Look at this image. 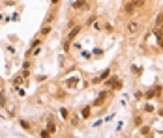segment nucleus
Returning <instances> with one entry per match:
<instances>
[{"mask_svg":"<svg viewBox=\"0 0 163 138\" xmlns=\"http://www.w3.org/2000/svg\"><path fill=\"white\" fill-rule=\"evenodd\" d=\"M139 32H141V24L135 23V21H131V23L128 24V34H129V35H135V34H139Z\"/></svg>","mask_w":163,"mask_h":138,"instance_id":"obj_1","label":"nucleus"},{"mask_svg":"<svg viewBox=\"0 0 163 138\" xmlns=\"http://www.w3.org/2000/svg\"><path fill=\"white\" fill-rule=\"evenodd\" d=\"M73 9H84L86 11V9H88V4H86L84 0H75L73 2Z\"/></svg>","mask_w":163,"mask_h":138,"instance_id":"obj_4","label":"nucleus"},{"mask_svg":"<svg viewBox=\"0 0 163 138\" xmlns=\"http://www.w3.org/2000/svg\"><path fill=\"white\" fill-rule=\"evenodd\" d=\"M60 114H62V117H64V120H68V110H66V108H62V110H60Z\"/></svg>","mask_w":163,"mask_h":138,"instance_id":"obj_19","label":"nucleus"},{"mask_svg":"<svg viewBox=\"0 0 163 138\" xmlns=\"http://www.w3.org/2000/svg\"><path fill=\"white\" fill-rule=\"evenodd\" d=\"M135 9H137V8H135V6H133L131 2H126V6H124V11L128 13V15H133V13H135Z\"/></svg>","mask_w":163,"mask_h":138,"instance_id":"obj_6","label":"nucleus"},{"mask_svg":"<svg viewBox=\"0 0 163 138\" xmlns=\"http://www.w3.org/2000/svg\"><path fill=\"white\" fill-rule=\"evenodd\" d=\"M21 127H23V129H26V131H30V123H28V121H21Z\"/></svg>","mask_w":163,"mask_h":138,"instance_id":"obj_14","label":"nucleus"},{"mask_svg":"<svg viewBox=\"0 0 163 138\" xmlns=\"http://www.w3.org/2000/svg\"><path fill=\"white\" fill-rule=\"evenodd\" d=\"M23 82V76H13V84H21Z\"/></svg>","mask_w":163,"mask_h":138,"instance_id":"obj_15","label":"nucleus"},{"mask_svg":"<svg viewBox=\"0 0 163 138\" xmlns=\"http://www.w3.org/2000/svg\"><path fill=\"white\" fill-rule=\"evenodd\" d=\"M154 95H156V90H148L146 91V99H152Z\"/></svg>","mask_w":163,"mask_h":138,"instance_id":"obj_13","label":"nucleus"},{"mask_svg":"<svg viewBox=\"0 0 163 138\" xmlns=\"http://www.w3.org/2000/svg\"><path fill=\"white\" fill-rule=\"evenodd\" d=\"M159 116H163V106H161V110H159Z\"/></svg>","mask_w":163,"mask_h":138,"instance_id":"obj_23","label":"nucleus"},{"mask_svg":"<svg viewBox=\"0 0 163 138\" xmlns=\"http://www.w3.org/2000/svg\"><path fill=\"white\" fill-rule=\"evenodd\" d=\"M39 43H41V39H39V38H36L34 39V41H32V45H30V49H28V52H30V50H32V49H36V47H38V45Z\"/></svg>","mask_w":163,"mask_h":138,"instance_id":"obj_11","label":"nucleus"},{"mask_svg":"<svg viewBox=\"0 0 163 138\" xmlns=\"http://www.w3.org/2000/svg\"><path fill=\"white\" fill-rule=\"evenodd\" d=\"M105 99H107V91H103V93H99V95H98V99L94 101V105H96V106H101V105L105 103Z\"/></svg>","mask_w":163,"mask_h":138,"instance_id":"obj_5","label":"nucleus"},{"mask_svg":"<svg viewBox=\"0 0 163 138\" xmlns=\"http://www.w3.org/2000/svg\"><path fill=\"white\" fill-rule=\"evenodd\" d=\"M161 21H163V11H161L159 15H157V19H156V26H157V24H159Z\"/></svg>","mask_w":163,"mask_h":138,"instance_id":"obj_17","label":"nucleus"},{"mask_svg":"<svg viewBox=\"0 0 163 138\" xmlns=\"http://www.w3.org/2000/svg\"><path fill=\"white\" fill-rule=\"evenodd\" d=\"M79 32H81V26H75V28H71V30H69V34H68V41H66V49L69 47V41H73L75 35H77Z\"/></svg>","mask_w":163,"mask_h":138,"instance_id":"obj_3","label":"nucleus"},{"mask_svg":"<svg viewBox=\"0 0 163 138\" xmlns=\"http://www.w3.org/2000/svg\"><path fill=\"white\" fill-rule=\"evenodd\" d=\"M144 110H146V112H152L154 108H152V105H146V106H144Z\"/></svg>","mask_w":163,"mask_h":138,"instance_id":"obj_21","label":"nucleus"},{"mask_svg":"<svg viewBox=\"0 0 163 138\" xmlns=\"http://www.w3.org/2000/svg\"><path fill=\"white\" fill-rule=\"evenodd\" d=\"M128 2H131L135 8H142V6H144V2H146V0H128Z\"/></svg>","mask_w":163,"mask_h":138,"instance_id":"obj_8","label":"nucleus"},{"mask_svg":"<svg viewBox=\"0 0 163 138\" xmlns=\"http://www.w3.org/2000/svg\"><path fill=\"white\" fill-rule=\"evenodd\" d=\"M51 32V26H45V28H41V35H47Z\"/></svg>","mask_w":163,"mask_h":138,"instance_id":"obj_16","label":"nucleus"},{"mask_svg":"<svg viewBox=\"0 0 163 138\" xmlns=\"http://www.w3.org/2000/svg\"><path fill=\"white\" fill-rule=\"evenodd\" d=\"M47 131L51 132V134H53V132L56 131V127H54V123H53V121H51V120H49V123H47Z\"/></svg>","mask_w":163,"mask_h":138,"instance_id":"obj_12","label":"nucleus"},{"mask_svg":"<svg viewBox=\"0 0 163 138\" xmlns=\"http://www.w3.org/2000/svg\"><path fill=\"white\" fill-rule=\"evenodd\" d=\"M81 116H83V117H90V116H92V110H90V106H84L83 112H81Z\"/></svg>","mask_w":163,"mask_h":138,"instance_id":"obj_7","label":"nucleus"},{"mask_svg":"<svg viewBox=\"0 0 163 138\" xmlns=\"http://www.w3.org/2000/svg\"><path fill=\"white\" fill-rule=\"evenodd\" d=\"M79 123V117H77V114H75L73 117H71V125H77Z\"/></svg>","mask_w":163,"mask_h":138,"instance_id":"obj_18","label":"nucleus"},{"mask_svg":"<svg viewBox=\"0 0 163 138\" xmlns=\"http://www.w3.org/2000/svg\"><path fill=\"white\" fill-rule=\"evenodd\" d=\"M58 2H60V0H51V4H53V6H56Z\"/></svg>","mask_w":163,"mask_h":138,"instance_id":"obj_22","label":"nucleus"},{"mask_svg":"<svg viewBox=\"0 0 163 138\" xmlns=\"http://www.w3.org/2000/svg\"><path fill=\"white\" fill-rule=\"evenodd\" d=\"M105 86H111L113 90H118V88H122V80L116 79V76H113V79H109V80L105 82Z\"/></svg>","mask_w":163,"mask_h":138,"instance_id":"obj_2","label":"nucleus"},{"mask_svg":"<svg viewBox=\"0 0 163 138\" xmlns=\"http://www.w3.org/2000/svg\"><path fill=\"white\" fill-rule=\"evenodd\" d=\"M6 105V99H4V93H0V106Z\"/></svg>","mask_w":163,"mask_h":138,"instance_id":"obj_20","label":"nucleus"},{"mask_svg":"<svg viewBox=\"0 0 163 138\" xmlns=\"http://www.w3.org/2000/svg\"><path fill=\"white\" fill-rule=\"evenodd\" d=\"M66 84H68V88H75V86L79 84V80H77V79H69V80H68Z\"/></svg>","mask_w":163,"mask_h":138,"instance_id":"obj_9","label":"nucleus"},{"mask_svg":"<svg viewBox=\"0 0 163 138\" xmlns=\"http://www.w3.org/2000/svg\"><path fill=\"white\" fill-rule=\"evenodd\" d=\"M141 134H142V136H148V134H152V129H150V127H142V129H141Z\"/></svg>","mask_w":163,"mask_h":138,"instance_id":"obj_10","label":"nucleus"}]
</instances>
